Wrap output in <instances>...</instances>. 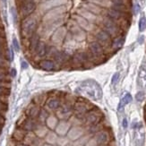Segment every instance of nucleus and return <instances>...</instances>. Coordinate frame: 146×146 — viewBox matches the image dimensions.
Here are the masks:
<instances>
[{
	"instance_id": "nucleus-17",
	"label": "nucleus",
	"mask_w": 146,
	"mask_h": 146,
	"mask_svg": "<svg viewBox=\"0 0 146 146\" xmlns=\"http://www.w3.org/2000/svg\"><path fill=\"white\" fill-rule=\"evenodd\" d=\"M41 108L42 107H40L39 105H36V104L31 102L28 106L26 111H25V114H26V116L28 117H30V118L37 119L38 118V116H39V114H40V111L41 110Z\"/></svg>"
},
{
	"instance_id": "nucleus-42",
	"label": "nucleus",
	"mask_w": 146,
	"mask_h": 146,
	"mask_svg": "<svg viewBox=\"0 0 146 146\" xmlns=\"http://www.w3.org/2000/svg\"><path fill=\"white\" fill-rule=\"evenodd\" d=\"M11 14L13 15V19H14V22L16 23V21H17V14H16V11H15V7H12L11 8Z\"/></svg>"
},
{
	"instance_id": "nucleus-39",
	"label": "nucleus",
	"mask_w": 146,
	"mask_h": 146,
	"mask_svg": "<svg viewBox=\"0 0 146 146\" xmlns=\"http://www.w3.org/2000/svg\"><path fill=\"white\" fill-rule=\"evenodd\" d=\"M13 48H14L16 52L20 51V44H19V41L15 37L13 39Z\"/></svg>"
},
{
	"instance_id": "nucleus-27",
	"label": "nucleus",
	"mask_w": 146,
	"mask_h": 146,
	"mask_svg": "<svg viewBox=\"0 0 146 146\" xmlns=\"http://www.w3.org/2000/svg\"><path fill=\"white\" fill-rule=\"evenodd\" d=\"M49 129L46 126V125H42V124H39L38 126L36 127V129L34 130V134L40 138L44 139V137L46 136V135L48 133Z\"/></svg>"
},
{
	"instance_id": "nucleus-20",
	"label": "nucleus",
	"mask_w": 146,
	"mask_h": 146,
	"mask_svg": "<svg viewBox=\"0 0 146 146\" xmlns=\"http://www.w3.org/2000/svg\"><path fill=\"white\" fill-rule=\"evenodd\" d=\"M82 7L85 8L86 10H88L89 12L92 13L93 15H97V16L100 15L101 14V12H102V9H101L100 6L97 5L96 4H94L92 2H90V1H87V2L82 4Z\"/></svg>"
},
{
	"instance_id": "nucleus-37",
	"label": "nucleus",
	"mask_w": 146,
	"mask_h": 146,
	"mask_svg": "<svg viewBox=\"0 0 146 146\" xmlns=\"http://www.w3.org/2000/svg\"><path fill=\"white\" fill-rule=\"evenodd\" d=\"M11 93V88L0 85V95H4V96H8Z\"/></svg>"
},
{
	"instance_id": "nucleus-19",
	"label": "nucleus",
	"mask_w": 146,
	"mask_h": 146,
	"mask_svg": "<svg viewBox=\"0 0 146 146\" xmlns=\"http://www.w3.org/2000/svg\"><path fill=\"white\" fill-rule=\"evenodd\" d=\"M48 47H49V45L48 43H46L45 41L40 40L33 54H35L38 58H45L47 56V52H48Z\"/></svg>"
},
{
	"instance_id": "nucleus-7",
	"label": "nucleus",
	"mask_w": 146,
	"mask_h": 146,
	"mask_svg": "<svg viewBox=\"0 0 146 146\" xmlns=\"http://www.w3.org/2000/svg\"><path fill=\"white\" fill-rule=\"evenodd\" d=\"M68 33H70L73 39L76 42H82L85 40L86 35H85V31L82 30L79 25L76 23L75 22H73L70 26H69V31Z\"/></svg>"
},
{
	"instance_id": "nucleus-57",
	"label": "nucleus",
	"mask_w": 146,
	"mask_h": 146,
	"mask_svg": "<svg viewBox=\"0 0 146 146\" xmlns=\"http://www.w3.org/2000/svg\"><path fill=\"white\" fill-rule=\"evenodd\" d=\"M87 1H91V0H87Z\"/></svg>"
},
{
	"instance_id": "nucleus-44",
	"label": "nucleus",
	"mask_w": 146,
	"mask_h": 146,
	"mask_svg": "<svg viewBox=\"0 0 146 146\" xmlns=\"http://www.w3.org/2000/svg\"><path fill=\"white\" fill-rule=\"evenodd\" d=\"M21 66H22V68L23 69H27L28 68V66H29V65H28V63L25 61V60H22V62H21Z\"/></svg>"
},
{
	"instance_id": "nucleus-55",
	"label": "nucleus",
	"mask_w": 146,
	"mask_h": 146,
	"mask_svg": "<svg viewBox=\"0 0 146 146\" xmlns=\"http://www.w3.org/2000/svg\"><path fill=\"white\" fill-rule=\"evenodd\" d=\"M53 146H59V145H56V144H55V145H53Z\"/></svg>"
},
{
	"instance_id": "nucleus-53",
	"label": "nucleus",
	"mask_w": 146,
	"mask_h": 146,
	"mask_svg": "<svg viewBox=\"0 0 146 146\" xmlns=\"http://www.w3.org/2000/svg\"><path fill=\"white\" fill-rule=\"evenodd\" d=\"M2 126H0V135H1V134H2Z\"/></svg>"
},
{
	"instance_id": "nucleus-26",
	"label": "nucleus",
	"mask_w": 146,
	"mask_h": 146,
	"mask_svg": "<svg viewBox=\"0 0 146 146\" xmlns=\"http://www.w3.org/2000/svg\"><path fill=\"white\" fill-rule=\"evenodd\" d=\"M40 41V36L36 33L30 37V50L31 51V53H34Z\"/></svg>"
},
{
	"instance_id": "nucleus-41",
	"label": "nucleus",
	"mask_w": 146,
	"mask_h": 146,
	"mask_svg": "<svg viewBox=\"0 0 146 146\" xmlns=\"http://www.w3.org/2000/svg\"><path fill=\"white\" fill-rule=\"evenodd\" d=\"M0 81H11L9 78V73L0 72Z\"/></svg>"
},
{
	"instance_id": "nucleus-51",
	"label": "nucleus",
	"mask_w": 146,
	"mask_h": 146,
	"mask_svg": "<svg viewBox=\"0 0 146 146\" xmlns=\"http://www.w3.org/2000/svg\"><path fill=\"white\" fill-rule=\"evenodd\" d=\"M66 146H74V143H73L72 142H70V143H69Z\"/></svg>"
},
{
	"instance_id": "nucleus-43",
	"label": "nucleus",
	"mask_w": 146,
	"mask_h": 146,
	"mask_svg": "<svg viewBox=\"0 0 146 146\" xmlns=\"http://www.w3.org/2000/svg\"><path fill=\"white\" fill-rule=\"evenodd\" d=\"M16 74H17V72H16V69L15 68H11V70H10V72H9V75H10V77L11 78H15V76H16Z\"/></svg>"
},
{
	"instance_id": "nucleus-23",
	"label": "nucleus",
	"mask_w": 146,
	"mask_h": 146,
	"mask_svg": "<svg viewBox=\"0 0 146 146\" xmlns=\"http://www.w3.org/2000/svg\"><path fill=\"white\" fill-rule=\"evenodd\" d=\"M26 134H27V131H25L22 127H18L17 126V127L15 129V131L13 132L12 138L18 143H22L23 141L25 135H26Z\"/></svg>"
},
{
	"instance_id": "nucleus-10",
	"label": "nucleus",
	"mask_w": 146,
	"mask_h": 146,
	"mask_svg": "<svg viewBox=\"0 0 146 146\" xmlns=\"http://www.w3.org/2000/svg\"><path fill=\"white\" fill-rule=\"evenodd\" d=\"M84 134H86V129L84 125H72L71 128L69 129L66 136L71 142H74Z\"/></svg>"
},
{
	"instance_id": "nucleus-38",
	"label": "nucleus",
	"mask_w": 146,
	"mask_h": 146,
	"mask_svg": "<svg viewBox=\"0 0 146 146\" xmlns=\"http://www.w3.org/2000/svg\"><path fill=\"white\" fill-rule=\"evenodd\" d=\"M144 98H145V93L143 91L138 92L135 95V99L137 101H139V102H142V101L144 100Z\"/></svg>"
},
{
	"instance_id": "nucleus-25",
	"label": "nucleus",
	"mask_w": 146,
	"mask_h": 146,
	"mask_svg": "<svg viewBox=\"0 0 146 146\" xmlns=\"http://www.w3.org/2000/svg\"><path fill=\"white\" fill-rule=\"evenodd\" d=\"M125 42V37L119 35L116 38H114L113 42H112V50L113 53H116L118 49H120L122 48L123 44Z\"/></svg>"
},
{
	"instance_id": "nucleus-48",
	"label": "nucleus",
	"mask_w": 146,
	"mask_h": 146,
	"mask_svg": "<svg viewBox=\"0 0 146 146\" xmlns=\"http://www.w3.org/2000/svg\"><path fill=\"white\" fill-rule=\"evenodd\" d=\"M138 42H139V44H143L144 42V36L143 35H141L140 37H139Z\"/></svg>"
},
{
	"instance_id": "nucleus-6",
	"label": "nucleus",
	"mask_w": 146,
	"mask_h": 146,
	"mask_svg": "<svg viewBox=\"0 0 146 146\" xmlns=\"http://www.w3.org/2000/svg\"><path fill=\"white\" fill-rule=\"evenodd\" d=\"M67 34V30L64 26H59L58 28H56L53 33L51 34V42L52 45L58 47L59 45H62L64 43V40L66 39V36Z\"/></svg>"
},
{
	"instance_id": "nucleus-22",
	"label": "nucleus",
	"mask_w": 146,
	"mask_h": 146,
	"mask_svg": "<svg viewBox=\"0 0 146 146\" xmlns=\"http://www.w3.org/2000/svg\"><path fill=\"white\" fill-rule=\"evenodd\" d=\"M58 122H59V119L58 118V117L55 115V113H50V115L48 117V118L46 120L45 125L49 130L54 131L55 128H56V126L58 125Z\"/></svg>"
},
{
	"instance_id": "nucleus-24",
	"label": "nucleus",
	"mask_w": 146,
	"mask_h": 146,
	"mask_svg": "<svg viewBox=\"0 0 146 146\" xmlns=\"http://www.w3.org/2000/svg\"><path fill=\"white\" fill-rule=\"evenodd\" d=\"M48 98V92L45 93H40V94H38L33 98V103L36 104V105H39L40 107H44L46 104V101Z\"/></svg>"
},
{
	"instance_id": "nucleus-12",
	"label": "nucleus",
	"mask_w": 146,
	"mask_h": 146,
	"mask_svg": "<svg viewBox=\"0 0 146 146\" xmlns=\"http://www.w3.org/2000/svg\"><path fill=\"white\" fill-rule=\"evenodd\" d=\"M66 1L67 0H43L40 5V9L42 13H47L50 9L65 5Z\"/></svg>"
},
{
	"instance_id": "nucleus-3",
	"label": "nucleus",
	"mask_w": 146,
	"mask_h": 146,
	"mask_svg": "<svg viewBox=\"0 0 146 146\" xmlns=\"http://www.w3.org/2000/svg\"><path fill=\"white\" fill-rule=\"evenodd\" d=\"M104 119H105V117L103 115L102 111H101L98 107L94 105V107L86 114L84 118V126L85 128L89 127V126L94 125L101 122Z\"/></svg>"
},
{
	"instance_id": "nucleus-4",
	"label": "nucleus",
	"mask_w": 146,
	"mask_h": 146,
	"mask_svg": "<svg viewBox=\"0 0 146 146\" xmlns=\"http://www.w3.org/2000/svg\"><path fill=\"white\" fill-rule=\"evenodd\" d=\"M88 50L92 55L94 59L96 60V62L98 63V65L100 64V63L105 62L108 59L106 52H105L103 47L101 46L97 40L90 41V43H89V46H88Z\"/></svg>"
},
{
	"instance_id": "nucleus-52",
	"label": "nucleus",
	"mask_w": 146,
	"mask_h": 146,
	"mask_svg": "<svg viewBox=\"0 0 146 146\" xmlns=\"http://www.w3.org/2000/svg\"><path fill=\"white\" fill-rule=\"evenodd\" d=\"M43 146H53V145H50V144H48V143H45L43 144Z\"/></svg>"
},
{
	"instance_id": "nucleus-35",
	"label": "nucleus",
	"mask_w": 146,
	"mask_h": 146,
	"mask_svg": "<svg viewBox=\"0 0 146 146\" xmlns=\"http://www.w3.org/2000/svg\"><path fill=\"white\" fill-rule=\"evenodd\" d=\"M138 25H139V31H140V33H143L146 30V16L144 15L141 16Z\"/></svg>"
},
{
	"instance_id": "nucleus-15",
	"label": "nucleus",
	"mask_w": 146,
	"mask_h": 146,
	"mask_svg": "<svg viewBox=\"0 0 146 146\" xmlns=\"http://www.w3.org/2000/svg\"><path fill=\"white\" fill-rule=\"evenodd\" d=\"M40 123L37 121V119L30 118L26 116V117L24 118L23 123L20 125V126H18V127H22L23 129H24L27 132H34V130L36 129V127Z\"/></svg>"
},
{
	"instance_id": "nucleus-34",
	"label": "nucleus",
	"mask_w": 146,
	"mask_h": 146,
	"mask_svg": "<svg viewBox=\"0 0 146 146\" xmlns=\"http://www.w3.org/2000/svg\"><path fill=\"white\" fill-rule=\"evenodd\" d=\"M71 141L67 138V136H58L56 144L59 146H66Z\"/></svg>"
},
{
	"instance_id": "nucleus-47",
	"label": "nucleus",
	"mask_w": 146,
	"mask_h": 146,
	"mask_svg": "<svg viewBox=\"0 0 146 146\" xmlns=\"http://www.w3.org/2000/svg\"><path fill=\"white\" fill-rule=\"evenodd\" d=\"M122 125H123V127H124L125 129L127 128V126H128L127 119H126V118H124V119H123V122H122Z\"/></svg>"
},
{
	"instance_id": "nucleus-8",
	"label": "nucleus",
	"mask_w": 146,
	"mask_h": 146,
	"mask_svg": "<svg viewBox=\"0 0 146 146\" xmlns=\"http://www.w3.org/2000/svg\"><path fill=\"white\" fill-rule=\"evenodd\" d=\"M111 130L110 128H105L103 130H100L98 133H96L93 135V139L97 145H101V144H106L110 143L111 140Z\"/></svg>"
},
{
	"instance_id": "nucleus-45",
	"label": "nucleus",
	"mask_w": 146,
	"mask_h": 146,
	"mask_svg": "<svg viewBox=\"0 0 146 146\" xmlns=\"http://www.w3.org/2000/svg\"><path fill=\"white\" fill-rule=\"evenodd\" d=\"M5 117L2 115H0V126H2L3 127V126L5 125Z\"/></svg>"
},
{
	"instance_id": "nucleus-56",
	"label": "nucleus",
	"mask_w": 146,
	"mask_h": 146,
	"mask_svg": "<svg viewBox=\"0 0 146 146\" xmlns=\"http://www.w3.org/2000/svg\"><path fill=\"white\" fill-rule=\"evenodd\" d=\"M23 146H28V145H25V144H23Z\"/></svg>"
},
{
	"instance_id": "nucleus-36",
	"label": "nucleus",
	"mask_w": 146,
	"mask_h": 146,
	"mask_svg": "<svg viewBox=\"0 0 146 146\" xmlns=\"http://www.w3.org/2000/svg\"><path fill=\"white\" fill-rule=\"evenodd\" d=\"M45 143V141H44V139L42 138H40L36 135V137L34 138V140L31 143V146H43V144Z\"/></svg>"
},
{
	"instance_id": "nucleus-32",
	"label": "nucleus",
	"mask_w": 146,
	"mask_h": 146,
	"mask_svg": "<svg viewBox=\"0 0 146 146\" xmlns=\"http://www.w3.org/2000/svg\"><path fill=\"white\" fill-rule=\"evenodd\" d=\"M133 100V98H132V95L130 93H126L125 96L123 97V99L121 100V101H120V103L118 105V110H123V108L125 106L129 104L131 101Z\"/></svg>"
},
{
	"instance_id": "nucleus-28",
	"label": "nucleus",
	"mask_w": 146,
	"mask_h": 146,
	"mask_svg": "<svg viewBox=\"0 0 146 146\" xmlns=\"http://www.w3.org/2000/svg\"><path fill=\"white\" fill-rule=\"evenodd\" d=\"M58 135L56 134L55 131L49 130L48 133L46 135V136L44 137V141L46 143H48L50 145H55L56 143V140H58Z\"/></svg>"
},
{
	"instance_id": "nucleus-1",
	"label": "nucleus",
	"mask_w": 146,
	"mask_h": 146,
	"mask_svg": "<svg viewBox=\"0 0 146 146\" xmlns=\"http://www.w3.org/2000/svg\"><path fill=\"white\" fill-rule=\"evenodd\" d=\"M94 105L91 103V101H89L87 99L82 98V97H77L76 98V101L74 105V110H73V115L77 117L78 119L82 120V125H84V118L86 114L90 111Z\"/></svg>"
},
{
	"instance_id": "nucleus-30",
	"label": "nucleus",
	"mask_w": 146,
	"mask_h": 146,
	"mask_svg": "<svg viewBox=\"0 0 146 146\" xmlns=\"http://www.w3.org/2000/svg\"><path fill=\"white\" fill-rule=\"evenodd\" d=\"M50 112L49 110H48L45 107H42L41 110L40 111V114L39 116H38V118H37V121L39 122L40 124H42V125H45L46 123V120L48 118V117L50 115Z\"/></svg>"
},
{
	"instance_id": "nucleus-16",
	"label": "nucleus",
	"mask_w": 146,
	"mask_h": 146,
	"mask_svg": "<svg viewBox=\"0 0 146 146\" xmlns=\"http://www.w3.org/2000/svg\"><path fill=\"white\" fill-rule=\"evenodd\" d=\"M74 22L84 31H91L93 30V23L87 21L86 19L80 16L79 15H74Z\"/></svg>"
},
{
	"instance_id": "nucleus-58",
	"label": "nucleus",
	"mask_w": 146,
	"mask_h": 146,
	"mask_svg": "<svg viewBox=\"0 0 146 146\" xmlns=\"http://www.w3.org/2000/svg\"><path fill=\"white\" fill-rule=\"evenodd\" d=\"M144 120H145V122H146V118H145V119H144Z\"/></svg>"
},
{
	"instance_id": "nucleus-33",
	"label": "nucleus",
	"mask_w": 146,
	"mask_h": 146,
	"mask_svg": "<svg viewBox=\"0 0 146 146\" xmlns=\"http://www.w3.org/2000/svg\"><path fill=\"white\" fill-rule=\"evenodd\" d=\"M90 2L96 4L97 5L100 6V7H106V8H110L112 5L110 0H91Z\"/></svg>"
},
{
	"instance_id": "nucleus-9",
	"label": "nucleus",
	"mask_w": 146,
	"mask_h": 146,
	"mask_svg": "<svg viewBox=\"0 0 146 146\" xmlns=\"http://www.w3.org/2000/svg\"><path fill=\"white\" fill-rule=\"evenodd\" d=\"M102 26H103V30L105 31H107L111 37L116 38L118 35L119 30H118V26L116 23V22H114L113 20H111L109 17H105L102 20Z\"/></svg>"
},
{
	"instance_id": "nucleus-49",
	"label": "nucleus",
	"mask_w": 146,
	"mask_h": 146,
	"mask_svg": "<svg viewBox=\"0 0 146 146\" xmlns=\"http://www.w3.org/2000/svg\"><path fill=\"white\" fill-rule=\"evenodd\" d=\"M0 43H5V37L3 35H1V34H0Z\"/></svg>"
},
{
	"instance_id": "nucleus-50",
	"label": "nucleus",
	"mask_w": 146,
	"mask_h": 146,
	"mask_svg": "<svg viewBox=\"0 0 146 146\" xmlns=\"http://www.w3.org/2000/svg\"><path fill=\"white\" fill-rule=\"evenodd\" d=\"M143 112H144V119L146 118V103L144 105V108H143Z\"/></svg>"
},
{
	"instance_id": "nucleus-5",
	"label": "nucleus",
	"mask_w": 146,
	"mask_h": 146,
	"mask_svg": "<svg viewBox=\"0 0 146 146\" xmlns=\"http://www.w3.org/2000/svg\"><path fill=\"white\" fill-rule=\"evenodd\" d=\"M95 40H97L103 47L106 55L108 50L112 49V42H113L112 37L103 29L98 31L96 33V34H95Z\"/></svg>"
},
{
	"instance_id": "nucleus-2",
	"label": "nucleus",
	"mask_w": 146,
	"mask_h": 146,
	"mask_svg": "<svg viewBox=\"0 0 146 146\" xmlns=\"http://www.w3.org/2000/svg\"><path fill=\"white\" fill-rule=\"evenodd\" d=\"M66 9L65 6H58L48 11L43 17L44 25L51 24L54 23H63V16H64Z\"/></svg>"
},
{
	"instance_id": "nucleus-18",
	"label": "nucleus",
	"mask_w": 146,
	"mask_h": 146,
	"mask_svg": "<svg viewBox=\"0 0 146 146\" xmlns=\"http://www.w3.org/2000/svg\"><path fill=\"white\" fill-rule=\"evenodd\" d=\"M77 15H79L82 17H84V19H86L87 21H89L92 23H96L98 21V16L97 15H93L92 13L89 12L85 8L82 7V6L77 9Z\"/></svg>"
},
{
	"instance_id": "nucleus-21",
	"label": "nucleus",
	"mask_w": 146,
	"mask_h": 146,
	"mask_svg": "<svg viewBox=\"0 0 146 146\" xmlns=\"http://www.w3.org/2000/svg\"><path fill=\"white\" fill-rule=\"evenodd\" d=\"M39 67L45 71H53L56 69L55 63L51 59H42L39 62Z\"/></svg>"
},
{
	"instance_id": "nucleus-13",
	"label": "nucleus",
	"mask_w": 146,
	"mask_h": 146,
	"mask_svg": "<svg viewBox=\"0 0 146 146\" xmlns=\"http://www.w3.org/2000/svg\"><path fill=\"white\" fill-rule=\"evenodd\" d=\"M71 124L69 120H59L58 125L55 128V133L58 136H66L69 129L71 128Z\"/></svg>"
},
{
	"instance_id": "nucleus-29",
	"label": "nucleus",
	"mask_w": 146,
	"mask_h": 146,
	"mask_svg": "<svg viewBox=\"0 0 146 146\" xmlns=\"http://www.w3.org/2000/svg\"><path fill=\"white\" fill-rule=\"evenodd\" d=\"M93 136L90 134H88V133H86V134H84L82 136H81L80 138H78L77 140H75L74 142H72L74 143V146H84L89 141L91 140V139L92 138Z\"/></svg>"
},
{
	"instance_id": "nucleus-31",
	"label": "nucleus",
	"mask_w": 146,
	"mask_h": 146,
	"mask_svg": "<svg viewBox=\"0 0 146 146\" xmlns=\"http://www.w3.org/2000/svg\"><path fill=\"white\" fill-rule=\"evenodd\" d=\"M0 58H5L6 60L9 59V49L6 48V44L5 43H0Z\"/></svg>"
},
{
	"instance_id": "nucleus-40",
	"label": "nucleus",
	"mask_w": 146,
	"mask_h": 146,
	"mask_svg": "<svg viewBox=\"0 0 146 146\" xmlns=\"http://www.w3.org/2000/svg\"><path fill=\"white\" fill-rule=\"evenodd\" d=\"M119 77H120V74L119 73H115L113 74L112 78H111V84L112 85H115L117 84V82L119 80Z\"/></svg>"
},
{
	"instance_id": "nucleus-46",
	"label": "nucleus",
	"mask_w": 146,
	"mask_h": 146,
	"mask_svg": "<svg viewBox=\"0 0 146 146\" xmlns=\"http://www.w3.org/2000/svg\"><path fill=\"white\" fill-rule=\"evenodd\" d=\"M134 8H135V15H138V13L140 12V5H139L138 3H135Z\"/></svg>"
},
{
	"instance_id": "nucleus-11",
	"label": "nucleus",
	"mask_w": 146,
	"mask_h": 146,
	"mask_svg": "<svg viewBox=\"0 0 146 146\" xmlns=\"http://www.w3.org/2000/svg\"><path fill=\"white\" fill-rule=\"evenodd\" d=\"M23 29L24 31V34L27 37H31L33 34L35 33L37 29V21L34 17H29L24 21Z\"/></svg>"
},
{
	"instance_id": "nucleus-14",
	"label": "nucleus",
	"mask_w": 146,
	"mask_h": 146,
	"mask_svg": "<svg viewBox=\"0 0 146 146\" xmlns=\"http://www.w3.org/2000/svg\"><path fill=\"white\" fill-rule=\"evenodd\" d=\"M37 7L36 2L34 0H26L22 3L21 5V12L23 16H29L35 11Z\"/></svg>"
},
{
	"instance_id": "nucleus-54",
	"label": "nucleus",
	"mask_w": 146,
	"mask_h": 146,
	"mask_svg": "<svg viewBox=\"0 0 146 146\" xmlns=\"http://www.w3.org/2000/svg\"><path fill=\"white\" fill-rule=\"evenodd\" d=\"M24 1H26V0H22V3H23V2H24Z\"/></svg>"
}]
</instances>
